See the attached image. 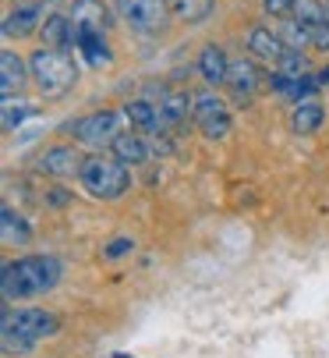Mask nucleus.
I'll list each match as a JSON object with an SVG mask.
<instances>
[{"label":"nucleus","mask_w":329,"mask_h":358,"mask_svg":"<svg viewBox=\"0 0 329 358\" xmlns=\"http://www.w3.org/2000/svg\"><path fill=\"white\" fill-rule=\"evenodd\" d=\"M82 164L85 160L71 145H53V149H46L39 157V171L50 174V178H75V174H82Z\"/></svg>","instance_id":"nucleus-8"},{"label":"nucleus","mask_w":329,"mask_h":358,"mask_svg":"<svg viewBox=\"0 0 329 358\" xmlns=\"http://www.w3.org/2000/svg\"><path fill=\"white\" fill-rule=\"evenodd\" d=\"M110 157H117V160L128 164V167H142V164H149V145H145L142 135L121 131L114 142H110Z\"/></svg>","instance_id":"nucleus-13"},{"label":"nucleus","mask_w":329,"mask_h":358,"mask_svg":"<svg viewBox=\"0 0 329 358\" xmlns=\"http://www.w3.org/2000/svg\"><path fill=\"white\" fill-rule=\"evenodd\" d=\"M39 4H43V8H57V4H61V0H39Z\"/></svg>","instance_id":"nucleus-29"},{"label":"nucleus","mask_w":329,"mask_h":358,"mask_svg":"<svg viewBox=\"0 0 329 358\" xmlns=\"http://www.w3.org/2000/svg\"><path fill=\"white\" fill-rule=\"evenodd\" d=\"M0 231H4V245H29L32 241V227L11 206L0 210Z\"/></svg>","instance_id":"nucleus-21"},{"label":"nucleus","mask_w":329,"mask_h":358,"mask_svg":"<svg viewBox=\"0 0 329 358\" xmlns=\"http://www.w3.org/2000/svg\"><path fill=\"white\" fill-rule=\"evenodd\" d=\"M57 316L46 309H4V320H0V341H4V351H29L36 348L43 337L57 334Z\"/></svg>","instance_id":"nucleus-2"},{"label":"nucleus","mask_w":329,"mask_h":358,"mask_svg":"<svg viewBox=\"0 0 329 358\" xmlns=\"http://www.w3.org/2000/svg\"><path fill=\"white\" fill-rule=\"evenodd\" d=\"M29 114H36V107L25 103V99H4V107H0V124H4V131H15Z\"/></svg>","instance_id":"nucleus-23"},{"label":"nucleus","mask_w":329,"mask_h":358,"mask_svg":"<svg viewBox=\"0 0 329 358\" xmlns=\"http://www.w3.org/2000/svg\"><path fill=\"white\" fill-rule=\"evenodd\" d=\"M39 29H43V4H39V0H29V4L15 8L4 18V36L8 39H29Z\"/></svg>","instance_id":"nucleus-10"},{"label":"nucleus","mask_w":329,"mask_h":358,"mask_svg":"<svg viewBox=\"0 0 329 358\" xmlns=\"http://www.w3.org/2000/svg\"><path fill=\"white\" fill-rule=\"evenodd\" d=\"M78 181H82V188L92 199H103V202H114V199H121L131 188L128 164H121L117 157H89L82 164Z\"/></svg>","instance_id":"nucleus-4"},{"label":"nucleus","mask_w":329,"mask_h":358,"mask_svg":"<svg viewBox=\"0 0 329 358\" xmlns=\"http://www.w3.org/2000/svg\"><path fill=\"white\" fill-rule=\"evenodd\" d=\"M71 22L75 25H85V29H103L110 25V15L103 8V0H75L71 4Z\"/></svg>","instance_id":"nucleus-20"},{"label":"nucleus","mask_w":329,"mask_h":358,"mask_svg":"<svg viewBox=\"0 0 329 358\" xmlns=\"http://www.w3.org/2000/svg\"><path fill=\"white\" fill-rule=\"evenodd\" d=\"M29 75H32V82L39 85V92H43L46 99H57V96H64V92L75 89V82H78V64L71 61L68 50H50V46H43V50H36L32 61H29Z\"/></svg>","instance_id":"nucleus-3"},{"label":"nucleus","mask_w":329,"mask_h":358,"mask_svg":"<svg viewBox=\"0 0 329 358\" xmlns=\"http://www.w3.org/2000/svg\"><path fill=\"white\" fill-rule=\"evenodd\" d=\"M227 71H231V61L224 54V46L209 43L198 54V75L205 78V85H227Z\"/></svg>","instance_id":"nucleus-14"},{"label":"nucleus","mask_w":329,"mask_h":358,"mask_svg":"<svg viewBox=\"0 0 329 358\" xmlns=\"http://www.w3.org/2000/svg\"><path fill=\"white\" fill-rule=\"evenodd\" d=\"M68 202H71V192H68V188H50L46 206H68Z\"/></svg>","instance_id":"nucleus-27"},{"label":"nucleus","mask_w":329,"mask_h":358,"mask_svg":"<svg viewBox=\"0 0 329 358\" xmlns=\"http://www.w3.org/2000/svg\"><path fill=\"white\" fill-rule=\"evenodd\" d=\"M326 121V110L319 99H298V107L291 114V131L294 135H315Z\"/></svg>","instance_id":"nucleus-17"},{"label":"nucleus","mask_w":329,"mask_h":358,"mask_svg":"<svg viewBox=\"0 0 329 358\" xmlns=\"http://www.w3.org/2000/svg\"><path fill=\"white\" fill-rule=\"evenodd\" d=\"M170 4V11L181 18V22H188V25H198V22H205L209 15H212V0H167Z\"/></svg>","instance_id":"nucleus-22"},{"label":"nucleus","mask_w":329,"mask_h":358,"mask_svg":"<svg viewBox=\"0 0 329 358\" xmlns=\"http://www.w3.org/2000/svg\"><path fill=\"white\" fill-rule=\"evenodd\" d=\"M61 280V263L53 255H22L15 263H4L0 270V291L4 301H25L53 291Z\"/></svg>","instance_id":"nucleus-1"},{"label":"nucleus","mask_w":329,"mask_h":358,"mask_svg":"<svg viewBox=\"0 0 329 358\" xmlns=\"http://www.w3.org/2000/svg\"><path fill=\"white\" fill-rule=\"evenodd\" d=\"M131 248H135V241H131V238H117V241H110V245H106V252H103V255H106V259H121V255H128Z\"/></svg>","instance_id":"nucleus-26"},{"label":"nucleus","mask_w":329,"mask_h":358,"mask_svg":"<svg viewBox=\"0 0 329 358\" xmlns=\"http://www.w3.org/2000/svg\"><path fill=\"white\" fill-rule=\"evenodd\" d=\"M159 114H163V128H181L188 121V114H195V96L167 92L159 99Z\"/></svg>","instance_id":"nucleus-16"},{"label":"nucleus","mask_w":329,"mask_h":358,"mask_svg":"<svg viewBox=\"0 0 329 358\" xmlns=\"http://www.w3.org/2000/svg\"><path fill=\"white\" fill-rule=\"evenodd\" d=\"M39 36H43V43H46L50 50H68V46L75 43V22L64 18V15H46Z\"/></svg>","instance_id":"nucleus-18"},{"label":"nucleus","mask_w":329,"mask_h":358,"mask_svg":"<svg viewBox=\"0 0 329 358\" xmlns=\"http://www.w3.org/2000/svg\"><path fill=\"white\" fill-rule=\"evenodd\" d=\"M75 46L85 54V61H89L92 68L110 64V46H106L103 29H85V25H75Z\"/></svg>","instance_id":"nucleus-12"},{"label":"nucleus","mask_w":329,"mask_h":358,"mask_svg":"<svg viewBox=\"0 0 329 358\" xmlns=\"http://www.w3.org/2000/svg\"><path fill=\"white\" fill-rule=\"evenodd\" d=\"M25 78H32V75H25V61L15 50H4L0 54V92H4V99H15V92H22Z\"/></svg>","instance_id":"nucleus-15"},{"label":"nucleus","mask_w":329,"mask_h":358,"mask_svg":"<svg viewBox=\"0 0 329 358\" xmlns=\"http://www.w3.org/2000/svg\"><path fill=\"white\" fill-rule=\"evenodd\" d=\"M124 117L135 124V128H142V131H163V114H159V107H152L149 99H131V103H124Z\"/></svg>","instance_id":"nucleus-19"},{"label":"nucleus","mask_w":329,"mask_h":358,"mask_svg":"<svg viewBox=\"0 0 329 358\" xmlns=\"http://www.w3.org/2000/svg\"><path fill=\"white\" fill-rule=\"evenodd\" d=\"M75 138L85 142V145H110L117 135H121V114L117 110H96V114H85L71 124Z\"/></svg>","instance_id":"nucleus-7"},{"label":"nucleus","mask_w":329,"mask_h":358,"mask_svg":"<svg viewBox=\"0 0 329 358\" xmlns=\"http://www.w3.org/2000/svg\"><path fill=\"white\" fill-rule=\"evenodd\" d=\"M191 117H195V124L205 138H227L231 135V110H227L224 99L212 96V92L195 96V114Z\"/></svg>","instance_id":"nucleus-6"},{"label":"nucleus","mask_w":329,"mask_h":358,"mask_svg":"<svg viewBox=\"0 0 329 358\" xmlns=\"http://www.w3.org/2000/svg\"><path fill=\"white\" fill-rule=\"evenodd\" d=\"M319 85H329V68H322V71H319Z\"/></svg>","instance_id":"nucleus-28"},{"label":"nucleus","mask_w":329,"mask_h":358,"mask_svg":"<svg viewBox=\"0 0 329 358\" xmlns=\"http://www.w3.org/2000/svg\"><path fill=\"white\" fill-rule=\"evenodd\" d=\"M117 15L121 22H128L135 32H159L167 25L170 4L167 0H117Z\"/></svg>","instance_id":"nucleus-5"},{"label":"nucleus","mask_w":329,"mask_h":358,"mask_svg":"<svg viewBox=\"0 0 329 358\" xmlns=\"http://www.w3.org/2000/svg\"><path fill=\"white\" fill-rule=\"evenodd\" d=\"M294 4H298V0H262V11H265L269 18L287 22V18H294Z\"/></svg>","instance_id":"nucleus-25"},{"label":"nucleus","mask_w":329,"mask_h":358,"mask_svg":"<svg viewBox=\"0 0 329 358\" xmlns=\"http://www.w3.org/2000/svg\"><path fill=\"white\" fill-rule=\"evenodd\" d=\"M248 50H251L258 61H272V64H277V61L287 54V43L280 39V32H272V29H265V25H255V29L248 32Z\"/></svg>","instance_id":"nucleus-11"},{"label":"nucleus","mask_w":329,"mask_h":358,"mask_svg":"<svg viewBox=\"0 0 329 358\" xmlns=\"http://www.w3.org/2000/svg\"><path fill=\"white\" fill-rule=\"evenodd\" d=\"M262 71L255 61L241 57V61H231V71H227V89L237 96V99H251L258 89H262Z\"/></svg>","instance_id":"nucleus-9"},{"label":"nucleus","mask_w":329,"mask_h":358,"mask_svg":"<svg viewBox=\"0 0 329 358\" xmlns=\"http://www.w3.org/2000/svg\"><path fill=\"white\" fill-rule=\"evenodd\" d=\"M294 18H298L301 25L315 29L319 22L329 18V8H322V0H298V4H294Z\"/></svg>","instance_id":"nucleus-24"}]
</instances>
